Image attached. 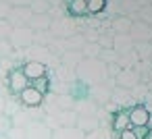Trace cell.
Returning a JSON list of instances; mask_svg holds the SVG:
<instances>
[{
  "label": "cell",
  "instance_id": "cell-9",
  "mask_svg": "<svg viewBox=\"0 0 152 139\" xmlns=\"http://www.w3.org/2000/svg\"><path fill=\"white\" fill-rule=\"evenodd\" d=\"M135 137L137 139H150V125H144V127H131Z\"/></svg>",
  "mask_w": 152,
  "mask_h": 139
},
{
  "label": "cell",
  "instance_id": "cell-6",
  "mask_svg": "<svg viewBox=\"0 0 152 139\" xmlns=\"http://www.w3.org/2000/svg\"><path fill=\"white\" fill-rule=\"evenodd\" d=\"M69 13L75 17H86L88 15V2L86 0H69Z\"/></svg>",
  "mask_w": 152,
  "mask_h": 139
},
{
  "label": "cell",
  "instance_id": "cell-8",
  "mask_svg": "<svg viewBox=\"0 0 152 139\" xmlns=\"http://www.w3.org/2000/svg\"><path fill=\"white\" fill-rule=\"evenodd\" d=\"M29 85H31L34 89H38V91H40V93L44 96V93L48 91V87H50V79H48V75H44V77H40V79H36V81H31Z\"/></svg>",
  "mask_w": 152,
  "mask_h": 139
},
{
  "label": "cell",
  "instance_id": "cell-4",
  "mask_svg": "<svg viewBox=\"0 0 152 139\" xmlns=\"http://www.w3.org/2000/svg\"><path fill=\"white\" fill-rule=\"evenodd\" d=\"M129 120H131V127H144L150 122V110L146 106H133L129 110Z\"/></svg>",
  "mask_w": 152,
  "mask_h": 139
},
{
  "label": "cell",
  "instance_id": "cell-3",
  "mask_svg": "<svg viewBox=\"0 0 152 139\" xmlns=\"http://www.w3.org/2000/svg\"><path fill=\"white\" fill-rule=\"evenodd\" d=\"M21 71H23V75H25V77L29 79V83H31V81H36V79H40V77L46 75V64L40 62V60H29V62H25V64L21 67Z\"/></svg>",
  "mask_w": 152,
  "mask_h": 139
},
{
  "label": "cell",
  "instance_id": "cell-10",
  "mask_svg": "<svg viewBox=\"0 0 152 139\" xmlns=\"http://www.w3.org/2000/svg\"><path fill=\"white\" fill-rule=\"evenodd\" d=\"M119 139H137V137H135L133 129H125L123 133H119Z\"/></svg>",
  "mask_w": 152,
  "mask_h": 139
},
{
  "label": "cell",
  "instance_id": "cell-1",
  "mask_svg": "<svg viewBox=\"0 0 152 139\" xmlns=\"http://www.w3.org/2000/svg\"><path fill=\"white\" fill-rule=\"evenodd\" d=\"M25 87H29V79L23 75L21 69H13L9 73V89H11V93H17L19 96Z\"/></svg>",
  "mask_w": 152,
  "mask_h": 139
},
{
  "label": "cell",
  "instance_id": "cell-5",
  "mask_svg": "<svg viewBox=\"0 0 152 139\" xmlns=\"http://www.w3.org/2000/svg\"><path fill=\"white\" fill-rule=\"evenodd\" d=\"M125 129H131V120H129V110H117L113 114V133L119 135L123 133Z\"/></svg>",
  "mask_w": 152,
  "mask_h": 139
},
{
  "label": "cell",
  "instance_id": "cell-7",
  "mask_svg": "<svg viewBox=\"0 0 152 139\" xmlns=\"http://www.w3.org/2000/svg\"><path fill=\"white\" fill-rule=\"evenodd\" d=\"M88 2V15H98L106 9V0H86Z\"/></svg>",
  "mask_w": 152,
  "mask_h": 139
},
{
  "label": "cell",
  "instance_id": "cell-2",
  "mask_svg": "<svg viewBox=\"0 0 152 139\" xmlns=\"http://www.w3.org/2000/svg\"><path fill=\"white\" fill-rule=\"evenodd\" d=\"M19 100H21V104L27 106V108H38V106H42L44 96H42L38 89H34V87L29 85V87H25V89L19 93Z\"/></svg>",
  "mask_w": 152,
  "mask_h": 139
}]
</instances>
